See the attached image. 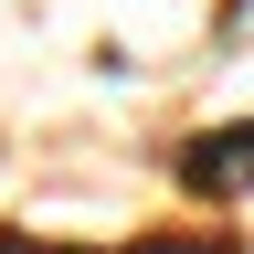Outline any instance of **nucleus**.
Masks as SVG:
<instances>
[{
	"label": "nucleus",
	"instance_id": "nucleus-1",
	"mask_svg": "<svg viewBox=\"0 0 254 254\" xmlns=\"http://www.w3.org/2000/svg\"><path fill=\"white\" fill-rule=\"evenodd\" d=\"M190 190H212V201H233V190H254V117L244 127H212V138H190Z\"/></svg>",
	"mask_w": 254,
	"mask_h": 254
}]
</instances>
